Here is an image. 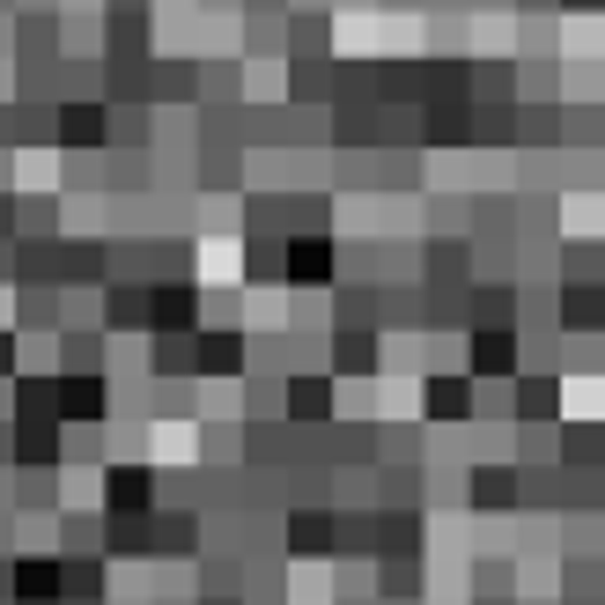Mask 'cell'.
Returning a JSON list of instances; mask_svg holds the SVG:
<instances>
[{"instance_id": "1", "label": "cell", "mask_w": 605, "mask_h": 605, "mask_svg": "<svg viewBox=\"0 0 605 605\" xmlns=\"http://www.w3.org/2000/svg\"><path fill=\"white\" fill-rule=\"evenodd\" d=\"M473 385H480V377H517V369H525V339H517V325H473Z\"/></svg>"}, {"instance_id": "2", "label": "cell", "mask_w": 605, "mask_h": 605, "mask_svg": "<svg viewBox=\"0 0 605 605\" xmlns=\"http://www.w3.org/2000/svg\"><path fill=\"white\" fill-rule=\"evenodd\" d=\"M155 509V473L148 465H111L104 473V517H148Z\"/></svg>"}, {"instance_id": "3", "label": "cell", "mask_w": 605, "mask_h": 605, "mask_svg": "<svg viewBox=\"0 0 605 605\" xmlns=\"http://www.w3.org/2000/svg\"><path fill=\"white\" fill-rule=\"evenodd\" d=\"M52 413H60V421H104V413H111L104 369L97 377H52Z\"/></svg>"}, {"instance_id": "4", "label": "cell", "mask_w": 605, "mask_h": 605, "mask_svg": "<svg viewBox=\"0 0 605 605\" xmlns=\"http://www.w3.org/2000/svg\"><path fill=\"white\" fill-rule=\"evenodd\" d=\"M473 369H451V377H429V385H421V413H429V421H473V407H480V399H473Z\"/></svg>"}, {"instance_id": "5", "label": "cell", "mask_w": 605, "mask_h": 605, "mask_svg": "<svg viewBox=\"0 0 605 605\" xmlns=\"http://www.w3.org/2000/svg\"><path fill=\"white\" fill-rule=\"evenodd\" d=\"M8 591H15V605H52V598H67V561L60 554H23L15 561V576H8Z\"/></svg>"}, {"instance_id": "6", "label": "cell", "mask_w": 605, "mask_h": 605, "mask_svg": "<svg viewBox=\"0 0 605 605\" xmlns=\"http://www.w3.org/2000/svg\"><path fill=\"white\" fill-rule=\"evenodd\" d=\"M289 281H295V289H339V251H333V237H295L289 244Z\"/></svg>"}, {"instance_id": "7", "label": "cell", "mask_w": 605, "mask_h": 605, "mask_svg": "<svg viewBox=\"0 0 605 605\" xmlns=\"http://www.w3.org/2000/svg\"><path fill=\"white\" fill-rule=\"evenodd\" d=\"M193 369L199 377H237L244 369V333L237 325H199L193 333Z\"/></svg>"}, {"instance_id": "8", "label": "cell", "mask_w": 605, "mask_h": 605, "mask_svg": "<svg viewBox=\"0 0 605 605\" xmlns=\"http://www.w3.org/2000/svg\"><path fill=\"white\" fill-rule=\"evenodd\" d=\"M289 421H339V377H289Z\"/></svg>"}, {"instance_id": "9", "label": "cell", "mask_w": 605, "mask_h": 605, "mask_svg": "<svg viewBox=\"0 0 605 605\" xmlns=\"http://www.w3.org/2000/svg\"><path fill=\"white\" fill-rule=\"evenodd\" d=\"M111 119H104V104H82V97H60V141L67 148H104Z\"/></svg>"}, {"instance_id": "10", "label": "cell", "mask_w": 605, "mask_h": 605, "mask_svg": "<svg viewBox=\"0 0 605 605\" xmlns=\"http://www.w3.org/2000/svg\"><path fill=\"white\" fill-rule=\"evenodd\" d=\"M509 413H517V421H554V413H561V385L547 377V369L517 377V399H509Z\"/></svg>"}, {"instance_id": "11", "label": "cell", "mask_w": 605, "mask_h": 605, "mask_svg": "<svg viewBox=\"0 0 605 605\" xmlns=\"http://www.w3.org/2000/svg\"><path fill=\"white\" fill-rule=\"evenodd\" d=\"M561 333H569V325H583V333H598L605 325V295L591 289V281H561Z\"/></svg>"}, {"instance_id": "12", "label": "cell", "mask_w": 605, "mask_h": 605, "mask_svg": "<svg viewBox=\"0 0 605 605\" xmlns=\"http://www.w3.org/2000/svg\"><path fill=\"white\" fill-rule=\"evenodd\" d=\"M473 509H480V517L517 509V473H509V465H480V473H473Z\"/></svg>"}, {"instance_id": "13", "label": "cell", "mask_w": 605, "mask_h": 605, "mask_svg": "<svg viewBox=\"0 0 605 605\" xmlns=\"http://www.w3.org/2000/svg\"><path fill=\"white\" fill-rule=\"evenodd\" d=\"M377 369V333H333V377H369Z\"/></svg>"}, {"instance_id": "14", "label": "cell", "mask_w": 605, "mask_h": 605, "mask_svg": "<svg viewBox=\"0 0 605 605\" xmlns=\"http://www.w3.org/2000/svg\"><path fill=\"white\" fill-rule=\"evenodd\" d=\"M569 465H576V473L605 465V429H591V421H576V429H569V421H561V473H569Z\"/></svg>"}, {"instance_id": "15", "label": "cell", "mask_w": 605, "mask_h": 605, "mask_svg": "<svg viewBox=\"0 0 605 605\" xmlns=\"http://www.w3.org/2000/svg\"><path fill=\"white\" fill-rule=\"evenodd\" d=\"M8 369H15V333L0 325V377H8Z\"/></svg>"}, {"instance_id": "16", "label": "cell", "mask_w": 605, "mask_h": 605, "mask_svg": "<svg viewBox=\"0 0 605 605\" xmlns=\"http://www.w3.org/2000/svg\"><path fill=\"white\" fill-rule=\"evenodd\" d=\"M561 8H598V0H561Z\"/></svg>"}, {"instance_id": "17", "label": "cell", "mask_w": 605, "mask_h": 605, "mask_svg": "<svg viewBox=\"0 0 605 605\" xmlns=\"http://www.w3.org/2000/svg\"><path fill=\"white\" fill-rule=\"evenodd\" d=\"M207 605H215V598H207ZM222 605H237V598H222Z\"/></svg>"}, {"instance_id": "18", "label": "cell", "mask_w": 605, "mask_h": 605, "mask_svg": "<svg viewBox=\"0 0 605 605\" xmlns=\"http://www.w3.org/2000/svg\"><path fill=\"white\" fill-rule=\"evenodd\" d=\"M487 605H495V598H487Z\"/></svg>"}]
</instances>
